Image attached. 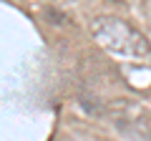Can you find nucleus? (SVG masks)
<instances>
[{
    "label": "nucleus",
    "mask_w": 151,
    "mask_h": 141,
    "mask_svg": "<svg viewBox=\"0 0 151 141\" xmlns=\"http://www.w3.org/2000/svg\"><path fill=\"white\" fill-rule=\"evenodd\" d=\"M91 35L103 50H108L116 58L126 60H144L151 55V43L141 30L129 25L121 18L98 15L91 20Z\"/></svg>",
    "instance_id": "f257e3e1"
}]
</instances>
